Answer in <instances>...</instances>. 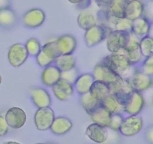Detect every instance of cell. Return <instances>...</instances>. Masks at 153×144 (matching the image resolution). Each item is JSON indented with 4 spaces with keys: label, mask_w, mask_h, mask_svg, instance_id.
<instances>
[{
    "label": "cell",
    "mask_w": 153,
    "mask_h": 144,
    "mask_svg": "<svg viewBox=\"0 0 153 144\" xmlns=\"http://www.w3.org/2000/svg\"><path fill=\"white\" fill-rule=\"evenodd\" d=\"M144 4L141 0L128 2L125 8V17L134 20L142 17L143 14Z\"/></svg>",
    "instance_id": "obj_21"
},
{
    "label": "cell",
    "mask_w": 153,
    "mask_h": 144,
    "mask_svg": "<svg viewBox=\"0 0 153 144\" xmlns=\"http://www.w3.org/2000/svg\"><path fill=\"white\" fill-rule=\"evenodd\" d=\"M145 99L140 92L134 90L123 106V111L128 115H138L143 109Z\"/></svg>",
    "instance_id": "obj_9"
},
{
    "label": "cell",
    "mask_w": 153,
    "mask_h": 144,
    "mask_svg": "<svg viewBox=\"0 0 153 144\" xmlns=\"http://www.w3.org/2000/svg\"><path fill=\"white\" fill-rule=\"evenodd\" d=\"M54 96L59 101H66L74 92V86L72 83L64 78H61L52 86Z\"/></svg>",
    "instance_id": "obj_14"
},
{
    "label": "cell",
    "mask_w": 153,
    "mask_h": 144,
    "mask_svg": "<svg viewBox=\"0 0 153 144\" xmlns=\"http://www.w3.org/2000/svg\"><path fill=\"white\" fill-rule=\"evenodd\" d=\"M89 93L96 99L102 101L106 96L110 94V86L104 82L95 80L91 86Z\"/></svg>",
    "instance_id": "obj_25"
},
{
    "label": "cell",
    "mask_w": 153,
    "mask_h": 144,
    "mask_svg": "<svg viewBox=\"0 0 153 144\" xmlns=\"http://www.w3.org/2000/svg\"><path fill=\"white\" fill-rule=\"evenodd\" d=\"M42 51L49 59L52 60L53 62L60 55L58 49H57L56 41H53V42H50L45 44L42 47Z\"/></svg>",
    "instance_id": "obj_32"
},
{
    "label": "cell",
    "mask_w": 153,
    "mask_h": 144,
    "mask_svg": "<svg viewBox=\"0 0 153 144\" xmlns=\"http://www.w3.org/2000/svg\"><path fill=\"white\" fill-rule=\"evenodd\" d=\"M30 96L35 106L38 108L50 107L51 104V97L46 89L41 87H35L31 89Z\"/></svg>",
    "instance_id": "obj_17"
},
{
    "label": "cell",
    "mask_w": 153,
    "mask_h": 144,
    "mask_svg": "<svg viewBox=\"0 0 153 144\" xmlns=\"http://www.w3.org/2000/svg\"><path fill=\"white\" fill-rule=\"evenodd\" d=\"M80 102L82 106L89 115L93 113L97 108L101 106V101L94 98L89 92L80 95Z\"/></svg>",
    "instance_id": "obj_26"
},
{
    "label": "cell",
    "mask_w": 153,
    "mask_h": 144,
    "mask_svg": "<svg viewBox=\"0 0 153 144\" xmlns=\"http://www.w3.org/2000/svg\"><path fill=\"white\" fill-rule=\"evenodd\" d=\"M127 2L126 0H113L107 11L115 17H125V8Z\"/></svg>",
    "instance_id": "obj_30"
},
{
    "label": "cell",
    "mask_w": 153,
    "mask_h": 144,
    "mask_svg": "<svg viewBox=\"0 0 153 144\" xmlns=\"http://www.w3.org/2000/svg\"><path fill=\"white\" fill-rule=\"evenodd\" d=\"M8 126L5 117L2 115H0V137H3L6 135L8 132Z\"/></svg>",
    "instance_id": "obj_39"
},
{
    "label": "cell",
    "mask_w": 153,
    "mask_h": 144,
    "mask_svg": "<svg viewBox=\"0 0 153 144\" xmlns=\"http://www.w3.org/2000/svg\"><path fill=\"white\" fill-rule=\"evenodd\" d=\"M121 52L126 55L131 65L139 63L143 57L140 49V39L131 32L128 42Z\"/></svg>",
    "instance_id": "obj_5"
},
{
    "label": "cell",
    "mask_w": 153,
    "mask_h": 144,
    "mask_svg": "<svg viewBox=\"0 0 153 144\" xmlns=\"http://www.w3.org/2000/svg\"><path fill=\"white\" fill-rule=\"evenodd\" d=\"M29 53L26 46L21 43H17L10 47L8 52V60L14 68L21 66L27 60Z\"/></svg>",
    "instance_id": "obj_8"
},
{
    "label": "cell",
    "mask_w": 153,
    "mask_h": 144,
    "mask_svg": "<svg viewBox=\"0 0 153 144\" xmlns=\"http://www.w3.org/2000/svg\"><path fill=\"white\" fill-rule=\"evenodd\" d=\"M149 35L152 36L153 38V23H151V26H150V30L149 33Z\"/></svg>",
    "instance_id": "obj_44"
},
{
    "label": "cell",
    "mask_w": 153,
    "mask_h": 144,
    "mask_svg": "<svg viewBox=\"0 0 153 144\" xmlns=\"http://www.w3.org/2000/svg\"><path fill=\"white\" fill-rule=\"evenodd\" d=\"M35 57H36L37 63H38V65L42 68L47 67V66L53 64V62L52 60L49 59H48V57H47L43 53V52L42 51V50H41L40 52L38 53V55H37Z\"/></svg>",
    "instance_id": "obj_37"
},
{
    "label": "cell",
    "mask_w": 153,
    "mask_h": 144,
    "mask_svg": "<svg viewBox=\"0 0 153 144\" xmlns=\"http://www.w3.org/2000/svg\"><path fill=\"white\" fill-rule=\"evenodd\" d=\"M123 116L120 114V113H116V114H112L111 118H110V123H109L108 127L113 131H119L120 126H121L122 122L123 121Z\"/></svg>",
    "instance_id": "obj_34"
},
{
    "label": "cell",
    "mask_w": 153,
    "mask_h": 144,
    "mask_svg": "<svg viewBox=\"0 0 153 144\" xmlns=\"http://www.w3.org/2000/svg\"><path fill=\"white\" fill-rule=\"evenodd\" d=\"M143 120L138 115H129L123 119L119 131L125 137H133L137 134L143 128Z\"/></svg>",
    "instance_id": "obj_4"
},
{
    "label": "cell",
    "mask_w": 153,
    "mask_h": 144,
    "mask_svg": "<svg viewBox=\"0 0 153 144\" xmlns=\"http://www.w3.org/2000/svg\"><path fill=\"white\" fill-rule=\"evenodd\" d=\"M101 106L110 111L111 114L120 113V111H123V106L119 102L117 98L111 93L109 94L101 101Z\"/></svg>",
    "instance_id": "obj_29"
},
{
    "label": "cell",
    "mask_w": 153,
    "mask_h": 144,
    "mask_svg": "<svg viewBox=\"0 0 153 144\" xmlns=\"http://www.w3.org/2000/svg\"><path fill=\"white\" fill-rule=\"evenodd\" d=\"M102 63L123 77L132 66L126 55L122 52L111 53V54L104 58Z\"/></svg>",
    "instance_id": "obj_1"
},
{
    "label": "cell",
    "mask_w": 153,
    "mask_h": 144,
    "mask_svg": "<svg viewBox=\"0 0 153 144\" xmlns=\"http://www.w3.org/2000/svg\"><path fill=\"white\" fill-rule=\"evenodd\" d=\"M77 24L83 30H87L97 24V17L89 11H82L77 17Z\"/></svg>",
    "instance_id": "obj_28"
},
{
    "label": "cell",
    "mask_w": 153,
    "mask_h": 144,
    "mask_svg": "<svg viewBox=\"0 0 153 144\" xmlns=\"http://www.w3.org/2000/svg\"><path fill=\"white\" fill-rule=\"evenodd\" d=\"M110 93L113 94L119 102L124 106L134 89L132 87L130 79L120 77L117 81L109 85Z\"/></svg>",
    "instance_id": "obj_2"
},
{
    "label": "cell",
    "mask_w": 153,
    "mask_h": 144,
    "mask_svg": "<svg viewBox=\"0 0 153 144\" xmlns=\"http://www.w3.org/2000/svg\"><path fill=\"white\" fill-rule=\"evenodd\" d=\"M145 139L148 143L153 144V125H149L146 129Z\"/></svg>",
    "instance_id": "obj_41"
},
{
    "label": "cell",
    "mask_w": 153,
    "mask_h": 144,
    "mask_svg": "<svg viewBox=\"0 0 153 144\" xmlns=\"http://www.w3.org/2000/svg\"><path fill=\"white\" fill-rule=\"evenodd\" d=\"M1 83H2V76L0 75V85H1Z\"/></svg>",
    "instance_id": "obj_46"
},
{
    "label": "cell",
    "mask_w": 153,
    "mask_h": 144,
    "mask_svg": "<svg viewBox=\"0 0 153 144\" xmlns=\"http://www.w3.org/2000/svg\"><path fill=\"white\" fill-rule=\"evenodd\" d=\"M127 2H131V1H135V0H126Z\"/></svg>",
    "instance_id": "obj_47"
},
{
    "label": "cell",
    "mask_w": 153,
    "mask_h": 144,
    "mask_svg": "<svg viewBox=\"0 0 153 144\" xmlns=\"http://www.w3.org/2000/svg\"><path fill=\"white\" fill-rule=\"evenodd\" d=\"M17 21V14L10 7L0 10V27L11 29L15 26Z\"/></svg>",
    "instance_id": "obj_23"
},
{
    "label": "cell",
    "mask_w": 153,
    "mask_h": 144,
    "mask_svg": "<svg viewBox=\"0 0 153 144\" xmlns=\"http://www.w3.org/2000/svg\"><path fill=\"white\" fill-rule=\"evenodd\" d=\"M61 78L62 71L56 65L52 64L45 67L41 75L42 83L49 87H52Z\"/></svg>",
    "instance_id": "obj_18"
},
{
    "label": "cell",
    "mask_w": 153,
    "mask_h": 144,
    "mask_svg": "<svg viewBox=\"0 0 153 144\" xmlns=\"http://www.w3.org/2000/svg\"><path fill=\"white\" fill-rule=\"evenodd\" d=\"M69 2H71V4H75V5H76L77 3H79V2L81 1V0H68Z\"/></svg>",
    "instance_id": "obj_45"
},
{
    "label": "cell",
    "mask_w": 153,
    "mask_h": 144,
    "mask_svg": "<svg viewBox=\"0 0 153 144\" xmlns=\"http://www.w3.org/2000/svg\"><path fill=\"white\" fill-rule=\"evenodd\" d=\"M152 104H153V98H152Z\"/></svg>",
    "instance_id": "obj_48"
},
{
    "label": "cell",
    "mask_w": 153,
    "mask_h": 144,
    "mask_svg": "<svg viewBox=\"0 0 153 144\" xmlns=\"http://www.w3.org/2000/svg\"><path fill=\"white\" fill-rule=\"evenodd\" d=\"M143 16L150 23H153V0H149L146 3L144 4Z\"/></svg>",
    "instance_id": "obj_36"
},
{
    "label": "cell",
    "mask_w": 153,
    "mask_h": 144,
    "mask_svg": "<svg viewBox=\"0 0 153 144\" xmlns=\"http://www.w3.org/2000/svg\"><path fill=\"white\" fill-rule=\"evenodd\" d=\"M54 63L62 72L71 70L76 66V61L72 54L59 55L56 59Z\"/></svg>",
    "instance_id": "obj_27"
},
{
    "label": "cell",
    "mask_w": 153,
    "mask_h": 144,
    "mask_svg": "<svg viewBox=\"0 0 153 144\" xmlns=\"http://www.w3.org/2000/svg\"><path fill=\"white\" fill-rule=\"evenodd\" d=\"M54 119L55 114L51 107H41L35 112L34 116V122L38 131H45L50 129Z\"/></svg>",
    "instance_id": "obj_6"
},
{
    "label": "cell",
    "mask_w": 153,
    "mask_h": 144,
    "mask_svg": "<svg viewBox=\"0 0 153 144\" xmlns=\"http://www.w3.org/2000/svg\"><path fill=\"white\" fill-rule=\"evenodd\" d=\"M140 49L144 58L153 55V38L146 35L140 39Z\"/></svg>",
    "instance_id": "obj_31"
},
{
    "label": "cell",
    "mask_w": 153,
    "mask_h": 144,
    "mask_svg": "<svg viewBox=\"0 0 153 144\" xmlns=\"http://www.w3.org/2000/svg\"><path fill=\"white\" fill-rule=\"evenodd\" d=\"M130 79L132 87L134 90L138 92H144L149 89L153 84L151 76L147 75L142 71H135Z\"/></svg>",
    "instance_id": "obj_13"
},
{
    "label": "cell",
    "mask_w": 153,
    "mask_h": 144,
    "mask_svg": "<svg viewBox=\"0 0 153 144\" xmlns=\"http://www.w3.org/2000/svg\"><path fill=\"white\" fill-rule=\"evenodd\" d=\"M91 4H92V0H81L79 3L76 4V7L79 9L84 11L91 6Z\"/></svg>",
    "instance_id": "obj_42"
},
{
    "label": "cell",
    "mask_w": 153,
    "mask_h": 144,
    "mask_svg": "<svg viewBox=\"0 0 153 144\" xmlns=\"http://www.w3.org/2000/svg\"><path fill=\"white\" fill-rule=\"evenodd\" d=\"M5 117L8 126L13 129L20 128L26 122V113L20 107H14L8 109Z\"/></svg>",
    "instance_id": "obj_11"
},
{
    "label": "cell",
    "mask_w": 153,
    "mask_h": 144,
    "mask_svg": "<svg viewBox=\"0 0 153 144\" xmlns=\"http://www.w3.org/2000/svg\"><path fill=\"white\" fill-rule=\"evenodd\" d=\"M86 134L91 140L98 143H103L108 139L107 128L97 123L93 122L86 128Z\"/></svg>",
    "instance_id": "obj_16"
},
{
    "label": "cell",
    "mask_w": 153,
    "mask_h": 144,
    "mask_svg": "<svg viewBox=\"0 0 153 144\" xmlns=\"http://www.w3.org/2000/svg\"><path fill=\"white\" fill-rule=\"evenodd\" d=\"M73 128V123L69 119L64 117H59L54 119L51 129V132L56 135H63L70 131Z\"/></svg>",
    "instance_id": "obj_19"
},
{
    "label": "cell",
    "mask_w": 153,
    "mask_h": 144,
    "mask_svg": "<svg viewBox=\"0 0 153 144\" xmlns=\"http://www.w3.org/2000/svg\"><path fill=\"white\" fill-rule=\"evenodd\" d=\"M77 71H76V69L73 68L71 70H69L67 71H65V72H62V78H64L65 80H68L69 82L71 83V80H74L76 79L77 77Z\"/></svg>",
    "instance_id": "obj_38"
},
{
    "label": "cell",
    "mask_w": 153,
    "mask_h": 144,
    "mask_svg": "<svg viewBox=\"0 0 153 144\" xmlns=\"http://www.w3.org/2000/svg\"><path fill=\"white\" fill-rule=\"evenodd\" d=\"M110 32V31H109L104 26L97 23L90 29L86 30L84 35L86 45H87L88 48H92L101 43L107 39V35Z\"/></svg>",
    "instance_id": "obj_7"
},
{
    "label": "cell",
    "mask_w": 153,
    "mask_h": 144,
    "mask_svg": "<svg viewBox=\"0 0 153 144\" xmlns=\"http://www.w3.org/2000/svg\"><path fill=\"white\" fill-rule=\"evenodd\" d=\"M11 5V0H0V10L9 8Z\"/></svg>",
    "instance_id": "obj_43"
},
{
    "label": "cell",
    "mask_w": 153,
    "mask_h": 144,
    "mask_svg": "<svg viewBox=\"0 0 153 144\" xmlns=\"http://www.w3.org/2000/svg\"><path fill=\"white\" fill-rule=\"evenodd\" d=\"M46 15L40 8H32L26 11L22 17L23 25L28 28L35 29L42 26L45 21Z\"/></svg>",
    "instance_id": "obj_10"
},
{
    "label": "cell",
    "mask_w": 153,
    "mask_h": 144,
    "mask_svg": "<svg viewBox=\"0 0 153 144\" xmlns=\"http://www.w3.org/2000/svg\"><path fill=\"white\" fill-rule=\"evenodd\" d=\"M150 26H151V23L147 19H146L143 16H142L139 18L132 20L131 32L140 39L141 38L149 35Z\"/></svg>",
    "instance_id": "obj_20"
},
{
    "label": "cell",
    "mask_w": 153,
    "mask_h": 144,
    "mask_svg": "<svg viewBox=\"0 0 153 144\" xmlns=\"http://www.w3.org/2000/svg\"><path fill=\"white\" fill-rule=\"evenodd\" d=\"M131 32L113 30L107 37V48L110 53L121 52L130 38Z\"/></svg>",
    "instance_id": "obj_3"
},
{
    "label": "cell",
    "mask_w": 153,
    "mask_h": 144,
    "mask_svg": "<svg viewBox=\"0 0 153 144\" xmlns=\"http://www.w3.org/2000/svg\"><path fill=\"white\" fill-rule=\"evenodd\" d=\"M57 49L60 55L72 54L76 48L77 42L74 36L70 34L62 35L56 40Z\"/></svg>",
    "instance_id": "obj_15"
},
{
    "label": "cell",
    "mask_w": 153,
    "mask_h": 144,
    "mask_svg": "<svg viewBox=\"0 0 153 144\" xmlns=\"http://www.w3.org/2000/svg\"><path fill=\"white\" fill-rule=\"evenodd\" d=\"M112 114L110 111H107L106 108L101 106L97 108L93 113L89 115L91 120L94 123H97L98 125L107 128L110 123V118H111Z\"/></svg>",
    "instance_id": "obj_24"
},
{
    "label": "cell",
    "mask_w": 153,
    "mask_h": 144,
    "mask_svg": "<svg viewBox=\"0 0 153 144\" xmlns=\"http://www.w3.org/2000/svg\"><path fill=\"white\" fill-rule=\"evenodd\" d=\"M141 71L147 75L153 76V55L145 59L141 66Z\"/></svg>",
    "instance_id": "obj_35"
},
{
    "label": "cell",
    "mask_w": 153,
    "mask_h": 144,
    "mask_svg": "<svg viewBox=\"0 0 153 144\" xmlns=\"http://www.w3.org/2000/svg\"><path fill=\"white\" fill-rule=\"evenodd\" d=\"M96 5L100 8L104 10H107L110 8L113 0H95Z\"/></svg>",
    "instance_id": "obj_40"
},
{
    "label": "cell",
    "mask_w": 153,
    "mask_h": 144,
    "mask_svg": "<svg viewBox=\"0 0 153 144\" xmlns=\"http://www.w3.org/2000/svg\"><path fill=\"white\" fill-rule=\"evenodd\" d=\"M92 75H93L95 80L102 81L108 85L117 81L121 77L113 72L111 69L109 68L103 63H99L95 66Z\"/></svg>",
    "instance_id": "obj_12"
},
{
    "label": "cell",
    "mask_w": 153,
    "mask_h": 144,
    "mask_svg": "<svg viewBox=\"0 0 153 144\" xmlns=\"http://www.w3.org/2000/svg\"><path fill=\"white\" fill-rule=\"evenodd\" d=\"M94 81L95 78L92 74L85 73L76 77L74 84L76 92L80 95H83L89 92Z\"/></svg>",
    "instance_id": "obj_22"
},
{
    "label": "cell",
    "mask_w": 153,
    "mask_h": 144,
    "mask_svg": "<svg viewBox=\"0 0 153 144\" xmlns=\"http://www.w3.org/2000/svg\"><path fill=\"white\" fill-rule=\"evenodd\" d=\"M25 46H26L29 55L32 56H36L42 48L39 41L35 38H31L28 39Z\"/></svg>",
    "instance_id": "obj_33"
}]
</instances>
